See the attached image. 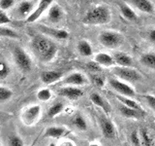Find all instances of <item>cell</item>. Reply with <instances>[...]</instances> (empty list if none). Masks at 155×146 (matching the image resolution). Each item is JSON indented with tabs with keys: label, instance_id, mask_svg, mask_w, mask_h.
Returning a JSON list of instances; mask_svg holds the SVG:
<instances>
[{
	"label": "cell",
	"instance_id": "cell-1",
	"mask_svg": "<svg viewBox=\"0 0 155 146\" xmlns=\"http://www.w3.org/2000/svg\"><path fill=\"white\" fill-rule=\"evenodd\" d=\"M30 47L33 55L43 63H48L55 58L58 53V47L51 37L44 33L34 35L31 39Z\"/></svg>",
	"mask_w": 155,
	"mask_h": 146
},
{
	"label": "cell",
	"instance_id": "cell-2",
	"mask_svg": "<svg viewBox=\"0 0 155 146\" xmlns=\"http://www.w3.org/2000/svg\"><path fill=\"white\" fill-rule=\"evenodd\" d=\"M111 21L110 10L104 5H97L90 8L84 17V24L87 26H104Z\"/></svg>",
	"mask_w": 155,
	"mask_h": 146
},
{
	"label": "cell",
	"instance_id": "cell-3",
	"mask_svg": "<svg viewBox=\"0 0 155 146\" xmlns=\"http://www.w3.org/2000/svg\"><path fill=\"white\" fill-rule=\"evenodd\" d=\"M98 41L107 49H116L122 45V34L115 30H104L98 35Z\"/></svg>",
	"mask_w": 155,
	"mask_h": 146
},
{
	"label": "cell",
	"instance_id": "cell-4",
	"mask_svg": "<svg viewBox=\"0 0 155 146\" xmlns=\"http://www.w3.org/2000/svg\"><path fill=\"white\" fill-rule=\"evenodd\" d=\"M12 56L18 68L23 73H28L32 68L31 57L21 47L15 46L12 50Z\"/></svg>",
	"mask_w": 155,
	"mask_h": 146
},
{
	"label": "cell",
	"instance_id": "cell-5",
	"mask_svg": "<svg viewBox=\"0 0 155 146\" xmlns=\"http://www.w3.org/2000/svg\"><path fill=\"white\" fill-rule=\"evenodd\" d=\"M113 73L120 80L126 82H137L143 79V75L133 67L116 66L113 69Z\"/></svg>",
	"mask_w": 155,
	"mask_h": 146
},
{
	"label": "cell",
	"instance_id": "cell-6",
	"mask_svg": "<svg viewBox=\"0 0 155 146\" xmlns=\"http://www.w3.org/2000/svg\"><path fill=\"white\" fill-rule=\"evenodd\" d=\"M109 84L111 89H114L116 92H118L120 96H125L129 97H134L136 96V91L133 87L128 85L125 81L116 79V78H111L109 80Z\"/></svg>",
	"mask_w": 155,
	"mask_h": 146
},
{
	"label": "cell",
	"instance_id": "cell-7",
	"mask_svg": "<svg viewBox=\"0 0 155 146\" xmlns=\"http://www.w3.org/2000/svg\"><path fill=\"white\" fill-rule=\"evenodd\" d=\"M42 113L41 106L38 104H34L26 107L21 113V120L25 125L31 126L34 125L40 119Z\"/></svg>",
	"mask_w": 155,
	"mask_h": 146
},
{
	"label": "cell",
	"instance_id": "cell-8",
	"mask_svg": "<svg viewBox=\"0 0 155 146\" xmlns=\"http://www.w3.org/2000/svg\"><path fill=\"white\" fill-rule=\"evenodd\" d=\"M89 81L84 74H82L81 72H73L71 74L67 75L66 77L63 78L61 81V85H66V86H76V87H81L84 85H88Z\"/></svg>",
	"mask_w": 155,
	"mask_h": 146
},
{
	"label": "cell",
	"instance_id": "cell-9",
	"mask_svg": "<svg viewBox=\"0 0 155 146\" xmlns=\"http://www.w3.org/2000/svg\"><path fill=\"white\" fill-rule=\"evenodd\" d=\"M57 94L65 97V99L75 100L79 99L81 96H84V92L82 91L80 87L76 86H64L57 90Z\"/></svg>",
	"mask_w": 155,
	"mask_h": 146
},
{
	"label": "cell",
	"instance_id": "cell-10",
	"mask_svg": "<svg viewBox=\"0 0 155 146\" xmlns=\"http://www.w3.org/2000/svg\"><path fill=\"white\" fill-rule=\"evenodd\" d=\"M39 29L42 31V33L46 34L47 36L51 37L52 39H57V40H66L69 38L70 34L65 29L46 26H40Z\"/></svg>",
	"mask_w": 155,
	"mask_h": 146
},
{
	"label": "cell",
	"instance_id": "cell-11",
	"mask_svg": "<svg viewBox=\"0 0 155 146\" xmlns=\"http://www.w3.org/2000/svg\"><path fill=\"white\" fill-rule=\"evenodd\" d=\"M53 2H54V0H40L38 6L34 9V11L32 12V14L26 19V22L27 23L36 22L37 19L47 11V10H48V8H50L53 4Z\"/></svg>",
	"mask_w": 155,
	"mask_h": 146
},
{
	"label": "cell",
	"instance_id": "cell-12",
	"mask_svg": "<svg viewBox=\"0 0 155 146\" xmlns=\"http://www.w3.org/2000/svg\"><path fill=\"white\" fill-rule=\"evenodd\" d=\"M99 124H100V129L102 130V134H103V135L106 138L113 139L115 137V134H116L115 127H114V124L110 119L101 116L99 119Z\"/></svg>",
	"mask_w": 155,
	"mask_h": 146
},
{
	"label": "cell",
	"instance_id": "cell-13",
	"mask_svg": "<svg viewBox=\"0 0 155 146\" xmlns=\"http://www.w3.org/2000/svg\"><path fill=\"white\" fill-rule=\"evenodd\" d=\"M63 77V73L58 70H46L42 71L40 74V79L45 85H51L59 81Z\"/></svg>",
	"mask_w": 155,
	"mask_h": 146
},
{
	"label": "cell",
	"instance_id": "cell-14",
	"mask_svg": "<svg viewBox=\"0 0 155 146\" xmlns=\"http://www.w3.org/2000/svg\"><path fill=\"white\" fill-rule=\"evenodd\" d=\"M64 18V12L57 4H52L48 10V19L51 23H58Z\"/></svg>",
	"mask_w": 155,
	"mask_h": 146
},
{
	"label": "cell",
	"instance_id": "cell-15",
	"mask_svg": "<svg viewBox=\"0 0 155 146\" xmlns=\"http://www.w3.org/2000/svg\"><path fill=\"white\" fill-rule=\"evenodd\" d=\"M131 4L144 14H153L155 11V6L151 0H131Z\"/></svg>",
	"mask_w": 155,
	"mask_h": 146
},
{
	"label": "cell",
	"instance_id": "cell-16",
	"mask_svg": "<svg viewBox=\"0 0 155 146\" xmlns=\"http://www.w3.org/2000/svg\"><path fill=\"white\" fill-rule=\"evenodd\" d=\"M118 8H119L120 15L125 19H127L129 22H136L138 19V15L136 14L134 9L131 7L129 4L120 2L118 4Z\"/></svg>",
	"mask_w": 155,
	"mask_h": 146
},
{
	"label": "cell",
	"instance_id": "cell-17",
	"mask_svg": "<svg viewBox=\"0 0 155 146\" xmlns=\"http://www.w3.org/2000/svg\"><path fill=\"white\" fill-rule=\"evenodd\" d=\"M94 61L97 63H99L101 66H104V67H110L116 64L114 56L110 55L108 53H104V52L96 54L94 56Z\"/></svg>",
	"mask_w": 155,
	"mask_h": 146
},
{
	"label": "cell",
	"instance_id": "cell-18",
	"mask_svg": "<svg viewBox=\"0 0 155 146\" xmlns=\"http://www.w3.org/2000/svg\"><path fill=\"white\" fill-rule=\"evenodd\" d=\"M118 108H119L120 114L124 116L125 118H128V119H140L144 115V112H143V111L133 109V108H131V107H128V106L121 104V103Z\"/></svg>",
	"mask_w": 155,
	"mask_h": 146
},
{
	"label": "cell",
	"instance_id": "cell-19",
	"mask_svg": "<svg viewBox=\"0 0 155 146\" xmlns=\"http://www.w3.org/2000/svg\"><path fill=\"white\" fill-rule=\"evenodd\" d=\"M90 101L96 106L100 107V108L103 110L106 114H109L110 112V106L109 104V102H107L103 97H102L98 92H92L89 96Z\"/></svg>",
	"mask_w": 155,
	"mask_h": 146
},
{
	"label": "cell",
	"instance_id": "cell-20",
	"mask_svg": "<svg viewBox=\"0 0 155 146\" xmlns=\"http://www.w3.org/2000/svg\"><path fill=\"white\" fill-rule=\"evenodd\" d=\"M114 57L117 66H125V67L133 66V58L131 57L127 53L116 52L114 55Z\"/></svg>",
	"mask_w": 155,
	"mask_h": 146
},
{
	"label": "cell",
	"instance_id": "cell-21",
	"mask_svg": "<svg viewBox=\"0 0 155 146\" xmlns=\"http://www.w3.org/2000/svg\"><path fill=\"white\" fill-rule=\"evenodd\" d=\"M33 10V3L29 0H23L18 4L17 8V13L19 17L21 18H28L32 14Z\"/></svg>",
	"mask_w": 155,
	"mask_h": 146
},
{
	"label": "cell",
	"instance_id": "cell-22",
	"mask_svg": "<svg viewBox=\"0 0 155 146\" xmlns=\"http://www.w3.org/2000/svg\"><path fill=\"white\" fill-rule=\"evenodd\" d=\"M66 133L64 127H50L44 133V137L48 138H59Z\"/></svg>",
	"mask_w": 155,
	"mask_h": 146
},
{
	"label": "cell",
	"instance_id": "cell-23",
	"mask_svg": "<svg viewBox=\"0 0 155 146\" xmlns=\"http://www.w3.org/2000/svg\"><path fill=\"white\" fill-rule=\"evenodd\" d=\"M78 51H79L80 55L82 57H88L93 55V49H92L91 44L87 40H81L79 41L77 45Z\"/></svg>",
	"mask_w": 155,
	"mask_h": 146
},
{
	"label": "cell",
	"instance_id": "cell-24",
	"mask_svg": "<svg viewBox=\"0 0 155 146\" xmlns=\"http://www.w3.org/2000/svg\"><path fill=\"white\" fill-rule=\"evenodd\" d=\"M116 99H118V101L120 102L121 104H124V105L128 106V107H131V108H133V109H137V110L144 112L143 109V107L140 106L135 99H133L132 97L118 95V96H116Z\"/></svg>",
	"mask_w": 155,
	"mask_h": 146
},
{
	"label": "cell",
	"instance_id": "cell-25",
	"mask_svg": "<svg viewBox=\"0 0 155 146\" xmlns=\"http://www.w3.org/2000/svg\"><path fill=\"white\" fill-rule=\"evenodd\" d=\"M140 61L143 66L155 69V53L148 52V53L143 54V55L140 56Z\"/></svg>",
	"mask_w": 155,
	"mask_h": 146
},
{
	"label": "cell",
	"instance_id": "cell-26",
	"mask_svg": "<svg viewBox=\"0 0 155 146\" xmlns=\"http://www.w3.org/2000/svg\"><path fill=\"white\" fill-rule=\"evenodd\" d=\"M64 109V104L61 103V102H56V103L52 104L48 110V118H53L57 115H59L61 112Z\"/></svg>",
	"mask_w": 155,
	"mask_h": 146
},
{
	"label": "cell",
	"instance_id": "cell-27",
	"mask_svg": "<svg viewBox=\"0 0 155 146\" xmlns=\"http://www.w3.org/2000/svg\"><path fill=\"white\" fill-rule=\"evenodd\" d=\"M0 36L2 38H11V39H17L19 37L17 31H15L14 29L4 26H0Z\"/></svg>",
	"mask_w": 155,
	"mask_h": 146
},
{
	"label": "cell",
	"instance_id": "cell-28",
	"mask_svg": "<svg viewBox=\"0 0 155 146\" xmlns=\"http://www.w3.org/2000/svg\"><path fill=\"white\" fill-rule=\"evenodd\" d=\"M73 125H75L76 128H78L80 130H85L87 129L86 121L81 115L78 114L73 118Z\"/></svg>",
	"mask_w": 155,
	"mask_h": 146
},
{
	"label": "cell",
	"instance_id": "cell-29",
	"mask_svg": "<svg viewBox=\"0 0 155 146\" xmlns=\"http://www.w3.org/2000/svg\"><path fill=\"white\" fill-rule=\"evenodd\" d=\"M140 140H142V145L143 146H155L154 142L151 138V136L148 134V131L147 130H140Z\"/></svg>",
	"mask_w": 155,
	"mask_h": 146
},
{
	"label": "cell",
	"instance_id": "cell-30",
	"mask_svg": "<svg viewBox=\"0 0 155 146\" xmlns=\"http://www.w3.org/2000/svg\"><path fill=\"white\" fill-rule=\"evenodd\" d=\"M13 96V91L4 86L0 87V101L4 103Z\"/></svg>",
	"mask_w": 155,
	"mask_h": 146
},
{
	"label": "cell",
	"instance_id": "cell-31",
	"mask_svg": "<svg viewBox=\"0 0 155 146\" xmlns=\"http://www.w3.org/2000/svg\"><path fill=\"white\" fill-rule=\"evenodd\" d=\"M52 96V94L51 92L47 89V88H44V89H41L37 92V99L40 100V101H43V102H46V101H48Z\"/></svg>",
	"mask_w": 155,
	"mask_h": 146
},
{
	"label": "cell",
	"instance_id": "cell-32",
	"mask_svg": "<svg viewBox=\"0 0 155 146\" xmlns=\"http://www.w3.org/2000/svg\"><path fill=\"white\" fill-rule=\"evenodd\" d=\"M86 68L90 72H93V73H100L102 71V66L99 64V63H97L95 61H90L87 62Z\"/></svg>",
	"mask_w": 155,
	"mask_h": 146
},
{
	"label": "cell",
	"instance_id": "cell-33",
	"mask_svg": "<svg viewBox=\"0 0 155 146\" xmlns=\"http://www.w3.org/2000/svg\"><path fill=\"white\" fill-rule=\"evenodd\" d=\"M10 74V67L6 62L1 61L0 63V78L2 80L6 79L8 75Z\"/></svg>",
	"mask_w": 155,
	"mask_h": 146
},
{
	"label": "cell",
	"instance_id": "cell-34",
	"mask_svg": "<svg viewBox=\"0 0 155 146\" xmlns=\"http://www.w3.org/2000/svg\"><path fill=\"white\" fill-rule=\"evenodd\" d=\"M9 146H24V143L19 136L12 135L9 138Z\"/></svg>",
	"mask_w": 155,
	"mask_h": 146
},
{
	"label": "cell",
	"instance_id": "cell-35",
	"mask_svg": "<svg viewBox=\"0 0 155 146\" xmlns=\"http://www.w3.org/2000/svg\"><path fill=\"white\" fill-rule=\"evenodd\" d=\"M92 77V81H93L94 85L97 87H103L105 85V80H104V77H102L101 75H99L98 73H93L91 75Z\"/></svg>",
	"mask_w": 155,
	"mask_h": 146
},
{
	"label": "cell",
	"instance_id": "cell-36",
	"mask_svg": "<svg viewBox=\"0 0 155 146\" xmlns=\"http://www.w3.org/2000/svg\"><path fill=\"white\" fill-rule=\"evenodd\" d=\"M143 97L145 99V101H147V103L150 107V109H151L155 113V96H153V95H143Z\"/></svg>",
	"mask_w": 155,
	"mask_h": 146
},
{
	"label": "cell",
	"instance_id": "cell-37",
	"mask_svg": "<svg viewBox=\"0 0 155 146\" xmlns=\"http://www.w3.org/2000/svg\"><path fill=\"white\" fill-rule=\"evenodd\" d=\"M131 141L134 146H143L142 140H140V135L139 134L138 130H134L131 134Z\"/></svg>",
	"mask_w": 155,
	"mask_h": 146
},
{
	"label": "cell",
	"instance_id": "cell-38",
	"mask_svg": "<svg viewBox=\"0 0 155 146\" xmlns=\"http://www.w3.org/2000/svg\"><path fill=\"white\" fill-rule=\"evenodd\" d=\"M10 23H11V19L9 18L6 11L0 10V26H5Z\"/></svg>",
	"mask_w": 155,
	"mask_h": 146
},
{
	"label": "cell",
	"instance_id": "cell-39",
	"mask_svg": "<svg viewBox=\"0 0 155 146\" xmlns=\"http://www.w3.org/2000/svg\"><path fill=\"white\" fill-rule=\"evenodd\" d=\"M14 6V0H0V10L7 11Z\"/></svg>",
	"mask_w": 155,
	"mask_h": 146
},
{
	"label": "cell",
	"instance_id": "cell-40",
	"mask_svg": "<svg viewBox=\"0 0 155 146\" xmlns=\"http://www.w3.org/2000/svg\"><path fill=\"white\" fill-rule=\"evenodd\" d=\"M147 37H148V40L155 45V29L149 30V32L147 34Z\"/></svg>",
	"mask_w": 155,
	"mask_h": 146
},
{
	"label": "cell",
	"instance_id": "cell-41",
	"mask_svg": "<svg viewBox=\"0 0 155 146\" xmlns=\"http://www.w3.org/2000/svg\"><path fill=\"white\" fill-rule=\"evenodd\" d=\"M60 146H75V145L73 142H71V141H65V142H62Z\"/></svg>",
	"mask_w": 155,
	"mask_h": 146
},
{
	"label": "cell",
	"instance_id": "cell-42",
	"mask_svg": "<svg viewBox=\"0 0 155 146\" xmlns=\"http://www.w3.org/2000/svg\"><path fill=\"white\" fill-rule=\"evenodd\" d=\"M48 146H56V145L53 143V142H51V143H50V145H48Z\"/></svg>",
	"mask_w": 155,
	"mask_h": 146
},
{
	"label": "cell",
	"instance_id": "cell-43",
	"mask_svg": "<svg viewBox=\"0 0 155 146\" xmlns=\"http://www.w3.org/2000/svg\"><path fill=\"white\" fill-rule=\"evenodd\" d=\"M91 146H98V145H94V144H93V145H91Z\"/></svg>",
	"mask_w": 155,
	"mask_h": 146
}]
</instances>
